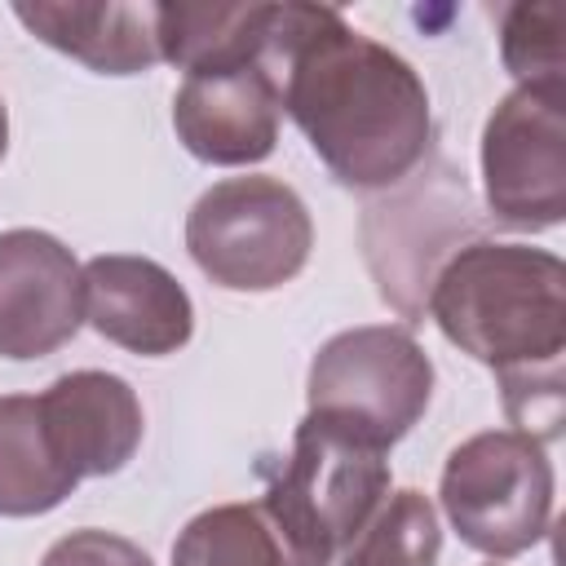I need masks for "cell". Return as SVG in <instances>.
<instances>
[{
    "label": "cell",
    "instance_id": "6da1fadb",
    "mask_svg": "<svg viewBox=\"0 0 566 566\" xmlns=\"http://www.w3.org/2000/svg\"><path fill=\"white\" fill-rule=\"evenodd\" d=\"M261 66L327 172L349 190H389L429 155V88L407 57L354 31L327 4H274Z\"/></svg>",
    "mask_w": 566,
    "mask_h": 566
},
{
    "label": "cell",
    "instance_id": "7a4b0ae2",
    "mask_svg": "<svg viewBox=\"0 0 566 566\" xmlns=\"http://www.w3.org/2000/svg\"><path fill=\"white\" fill-rule=\"evenodd\" d=\"M429 314L451 345L500 376L517 433L553 442L562 433L566 354V265L526 243H460L429 283Z\"/></svg>",
    "mask_w": 566,
    "mask_h": 566
},
{
    "label": "cell",
    "instance_id": "3957f363",
    "mask_svg": "<svg viewBox=\"0 0 566 566\" xmlns=\"http://www.w3.org/2000/svg\"><path fill=\"white\" fill-rule=\"evenodd\" d=\"M265 478L261 500L301 544L332 562L389 495V447L349 420L305 411L292 433V455L265 469Z\"/></svg>",
    "mask_w": 566,
    "mask_h": 566
},
{
    "label": "cell",
    "instance_id": "277c9868",
    "mask_svg": "<svg viewBox=\"0 0 566 566\" xmlns=\"http://www.w3.org/2000/svg\"><path fill=\"white\" fill-rule=\"evenodd\" d=\"M195 265L226 292H274L296 279L314 248L305 199L279 177H226L186 217Z\"/></svg>",
    "mask_w": 566,
    "mask_h": 566
},
{
    "label": "cell",
    "instance_id": "5b68a950",
    "mask_svg": "<svg viewBox=\"0 0 566 566\" xmlns=\"http://www.w3.org/2000/svg\"><path fill=\"white\" fill-rule=\"evenodd\" d=\"M553 460L544 442L517 429L464 438L438 482V500L455 535L486 557H517L553 526Z\"/></svg>",
    "mask_w": 566,
    "mask_h": 566
},
{
    "label": "cell",
    "instance_id": "8992f818",
    "mask_svg": "<svg viewBox=\"0 0 566 566\" xmlns=\"http://www.w3.org/2000/svg\"><path fill=\"white\" fill-rule=\"evenodd\" d=\"M310 411L349 420L394 447L433 398V363L407 327L371 323L336 332L310 363Z\"/></svg>",
    "mask_w": 566,
    "mask_h": 566
},
{
    "label": "cell",
    "instance_id": "52a82bcc",
    "mask_svg": "<svg viewBox=\"0 0 566 566\" xmlns=\"http://www.w3.org/2000/svg\"><path fill=\"white\" fill-rule=\"evenodd\" d=\"M486 208L509 230L566 221V84H517L482 128Z\"/></svg>",
    "mask_w": 566,
    "mask_h": 566
},
{
    "label": "cell",
    "instance_id": "ba28073f",
    "mask_svg": "<svg viewBox=\"0 0 566 566\" xmlns=\"http://www.w3.org/2000/svg\"><path fill=\"white\" fill-rule=\"evenodd\" d=\"M84 323V270L49 230L0 234V354L44 358Z\"/></svg>",
    "mask_w": 566,
    "mask_h": 566
},
{
    "label": "cell",
    "instance_id": "9c48e42d",
    "mask_svg": "<svg viewBox=\"0 0 566 566\" xmlns=\"http://www.w3.org/2000/svg\"><path fill=\"white\" fill-rule=\"evenodd\" d=\"M279 119L283 93L261 62L186 75V84L172 97L177 142L195 159L221 168L261 164L279 142Z\"/></svg>",
    "mask_w": 566,
    "mask_h": 566
},
{
    "label": "cell",
    "instance_id": "30bf717a",
    "mask_svg": "<svg viewBox=\"0 0 566 566\" xmlns=\"http://www.w3.org/2000/svg\"><path fill=\"white\" fill-rule=\"evenodd\" d=\"M84 318L128 354H177L195 332L190 292L150 256L106 252L84 265Z\"/></svg>",
    "mask_w": 566,
    "mask_h": 566
},
{
    "label": "cell",
    "instance_id": "8fae6325",
    "mask_svg": "<svg viewBox=\"0 0 566 566\" xmlns=\"http://www.w3.org/2000/svg\"><path fill=\"white\" fill-rule=\"evenodd\" d=\"M35 407L53 455L80 482L119 473L142 447V402L115 371H66L35 398Z\"/></svg>",
    "mask_w": 566,
    "mask_h": 566
},
{
    "label": "cell",
    "instance_id": "7c38bea8",
    "mask_svg": "<svg viewBox=\"0 0 566 566\" xmlns=\"http://www.w3.org/2000/svg\"><path fill=\"white\" fill-rule=\"evenodd\" d=\"M13 18L49 49L84 62L97 75H137L159 62L155 4L119 0H35L13 4Z\"/></svg>",
    "mask_w": 566,
    "mask_h": 566
},
{
    "label": "cell",
    "instance_id": "4fadbf2b",
    "mask_svg": "<svg viewBox=\"0 0 566 566\" xmlns=\"http://www.w3.org/2000/svg\"><path fill=\"white\" fill-rule=\"evenodd\" d=\"M270 18H274V4H261V0H243V4H221V0L155 4L159 57L181 66L186 75L252 66V62L265 57Z\"/></svg>",
    "mask_w": 566,
    "mask_h": 566
},
{
    "label": "cell",
    "instance_id": "5bb4252c",
    "mask_svg": "<svg viewBox=\"0 0 566 566\" xmlns=\"http://www.w3.org/2000/svg\"><path fill=\"white\" fill-rule=\"evenodd\" d=\"M172 566H332L301 544L265 500L217 504L190 517L172 544Z\"/></svg>",
    "mask_w": 566,
    "mask_h": 566
},
{
    "label": "cell",
    "instance_id": "9a60e30c",
    "mask_svg": "<svg viewBox=\"0 0 566 566\" xmlns=\"http://www.w3.org/2000/svg\"><path fill=\"white\" fill-rule=\"evenodd\" d=\"M80 486L49 447L40 407L27 394L0 398V517H35Z\"/></svg>",
    "mask_w": 566,
    "mask_h": 566
},
{
    "label": "cell",
    "instance_id": "2e32d148",
    "mask_svg": "<svg viewBox=\"0 0 566 566\" xmlns=\"http://www.w3.org/2000/svg\"><path fill=\"white\" fill-rule=\"evenodd\" d=\"M442 526L424 491H389L340 548V566H438Z\"/></svg>",
    "mask_w": 566,
    "mask_h": 566
},
{
    "label": "cell",
    "instance_id": "e0dca14e",
    "mask_svg": "<svg viewBox=\"0 0 566 566\" xmlns=\"http://www.w3.org/2000/svg\"><path fill=\"white\" fill-rule=\"evenodd\" d=\"M500 57L522 84H566L562 9L557 4H513L500 31Z\"/></svg>",
    "mask_w": 566,
    "mask_h": 566
},
{
    "label": "cell",
    "instance_id": "ac0fdd59",
    "mask_svg": "<svg viewBox=\"0 0 566 566\" xmlns=\"http://www.w3.org/2000/svg\"><path fill=\"white\" fill-rule=\"evenodd\" d=\"M40 566H155L133 539L115 535V531H97V526H84V531H71L62 535Z\"/></svg>",
    "mask_w": 566,
    "mask_h": 566
},
{
    "label": "cell",
    "instance_id": "d6986e66",
    "mask_svg": "<svg viewBox=\"0 0 566 566\" xmlns=\"http://www.w3.org/2000/svg\"><path fill=\"white\" fill-rule=\"evenodd\" d=\"M4 146H9V111L0 102V159H4Z\"/></svg>",
    "mask_w": 566,
    "mask_h": 566
}]
</instances>
